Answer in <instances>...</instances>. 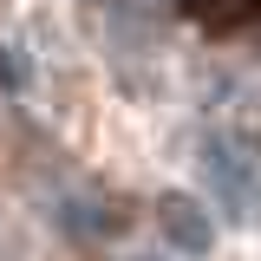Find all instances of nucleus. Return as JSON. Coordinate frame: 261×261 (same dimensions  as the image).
Here are the masks:
<instances>
[{
	"mask_svg": "<svg viewBox=\"0 0 261 261\" xmlns=\"http://www.w3.org/2000/svg\"><path fill=\"white\" fill-rule=\"evenodd\" d=\"M170 228H176V235H183L190 248H202V242H209V228L196 222V216H190V209H183V202H170Z\"/></svg>",
	"mask_w": 261,
	"mask_h": 261,
	"instance_id": "f03ea898",
	"label": "nucleus"
},
{
	"mask_svg": "<svg viewBox=\"0 0 261 261\" xmlns=\"http://www.w3.org/2000/svg\"><path fill=\"white\" fill-rule=\"evenodd\" d=\"M183 13L202 20L209 33H235V27H255L261 20V0H183Z\"/></svg>",
	"mask_w": 261,
	"mask_h": 261,
	"instance_id": "f257e3e1",
	"label": "nucleus"
}]
</instances>
